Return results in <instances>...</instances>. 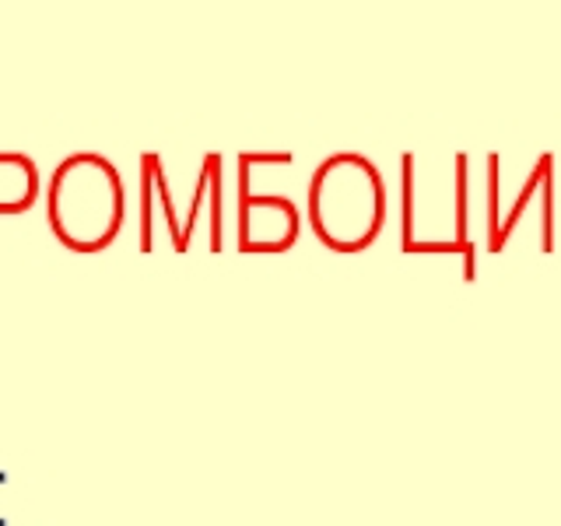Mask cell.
Returning <instances> with one entry per match:
<instances>
[{
  "instance_id": "7a4b0ae2",
  "label": "cell",
  "mask_w": 561,
  "mask_h": 526,
  "mask_svg": "<svg viewBox=\"0 0 561 526\" xmlns=\"http://www.w3.org/2000/svg\"><path fill=\"white\" fill-rule=\"evenodd\" d=\"M309 218L330 250L355 253L368 245L379 236L386 218L379 169L355 151L327 158L320 172L312 175Z\"/></svg>"
},
{
  "instance_id": "3957f363",
  "label": "cell",
  "mask_w": 561,
  "mask_h": 526,
  "mask_svg": "<svg viewBox=\"0 0 561 526\" xmlns=\"http://www.w3.org/2000/svg\"><path fill=\"white\" fill-rule=\"evenodd\" d=\"M39 197V169L28 155H0V215H22Z\"/></svg>"
},
{
  "instance_id": "6da1fadb",
  "label": "cell",
  "mask_w": 561,
  "mask_h": 526,
  "mask_svg": "<svg viewBox=\"0 0 561 526\" xmlns=\"http://www.w3.org/2000/svg\"><path fill=\"white\" fill-rule=\"evenodd\" d=\"M49 228L67 250L99 253L123 225V183L113 162L95 151H78L57 165L46 193Z\"/></svg>"
}]
</instances>
